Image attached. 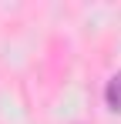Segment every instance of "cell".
<instances>
[{"label": "cell", "instance_id": "cell-1", "mask_svg": "<svg viewBox=\"0 0 121 124\" xmlns=\"http://www.w3.org/2000/svg\"><path fill=\"white\" fill-rule=\"evenodd\" d=\"M104 101H108V107H111V111H121V74H114V77L108 81Z\"/></svg>", "mask_w": 121, "mask_h": 124}]
</instances>
